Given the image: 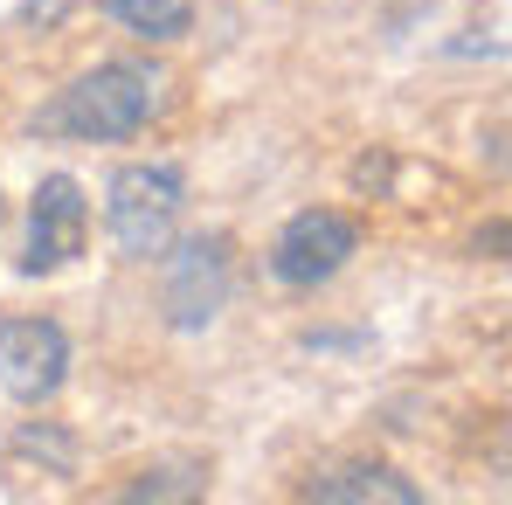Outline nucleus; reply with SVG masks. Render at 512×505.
<instances>
[{"label":"nucleus","mask_w":512,"mask_h":505,"mask_svg":"<svg viewBox=\"0 0 512 505\" xmlns=\"http://www.w3.org/2000/svg\"><path fill=\"white\" fill-rule=\"evenodd\" d=\"M160 319L173 333H208L222 312H229V291H236V243L222 229H194L180 236L160 256Z\"/></svg>","instance_id":"7ed1b4c3"},{"label":"nucleus","mask_w":512,"mask_h":505,"mask_svg":"<svg viewBox=\"0 0 512 505\" xmlns=\"http://www.w3.org/2000/svg\"><path fill=\"white\" fill-rule=\"evenodd\" d=\"M187 208V167L180 160H125L104 173V229L125 263H153L180 229Z\"/></svg>","instance_id":"f03ea898"},{"label":"nucleus","mask_w":512,"mask_h":505,"mask_svg":"<svg viewBox=\"0 0 512 505\" xmlns=\"http://www.w3.org/2000/svg\"><path fill=\"white\" fill-rule=\"evenodd\" d=\"M70 367H77V346L63 333V319H49V312H0V388L21 409L56 402Z\"/></svg>","instance_id":"39448f33"},{"label":"nucleus","mask_w":512,"mask_h":505,"mask_svg":"<svg viewBox=\"0 0 512 505\" xmlns=\"http://www.w3.org/2000/svg\"><path fill=\"white\" fill-rule=\"evenodd\" d=\"M90 243V194L77 173H42L28 194V229H21V277H49L63 263H77Z\"/></svg>","instance_id":"423d86ee"},{"label":"nucleus","mask_w":512,"mask_h":505,"mask_svg":"<svg viewBox=\"0 0 512 505\" xmlns=\"http://www.w3.org/2000/svg\"><path fill=\"white\" fill-rule=\"evenodd\" d=\"M298 499L319 505H423V485L409 471H395L388 457H333V464H312L298 478Z\"/></svg>","instance_id":"0eeeda50"},{"label":"nucleus","mask_w":512,"mask_h":505,"mask_svg":"<svg viewBox=\"0 0 512 505\" xmlns=\"http://www.w3.org/2000/svg\"><path fill=\"white\" fill-rule=\"evenodd\" d=\"M160 111H167V70L153 56H111V63H90L84 77H70L49 104H35L28 111V139L125 146Z\"/></svg>","instance_id":"f257e3e1"},{"label":"nucleus","mask_w":512,"mask_h":505,"mask_svg":"<svg viewBox=\"0 0 512 505\" xmlns=\"http://www.w3.org/2000/svg\"><path fill=\"white\" fill-rule=\"evenodd\" d=\"M208 492V464L201 457H160L146 471H132L125 485H111L104 499H201Z\"/></svg>","instance_id":"9d476101"},{"label":"nucleus","mask_w":512,"mask_h":505,"mask_svg":"<svg viewBox=\"0 0 512 505\" xmlns=\"http://www.w3.org/2000/svg\"><path fill=\"white\" fill-rule=\"evenodd\" d=\"M367 243V229L346 215V208H298L284 229H277V243H270V277L284 284V291H319V284H333L346 263L360 256Z\"/></svg>","instance_id":"20e7f679"},{"label":"nucleus","mask_w":512,"mask_h":505,"mask_svg":"<svg viewBox=\"0 0 512 505\" xmlns=\"http://www.w3.org/2000/svg\"><path fill=\"white\" fill-rule=\"evenodd\" d=\"M84 471V450L63 422H14L7 443H0V478L7 492H28V478H77Z\"/></svg>","instance_id":"6e6552de"},{"label":"nucleus","mask_w":512,"mask_h":505,"mask_svg":"<svg viewBox=\"0 0 512 505\" xmlns=\"http://www.w3.org/2000/svg\"><path fill=\"white\" fill-rule=\"evenodd\" d=\"M97 14L118 21L125 35L153 42V49H167V42H180V35H194V0H97Z\"/></svg>","instance_id":"1a4fd4ad"}]
</instances>
